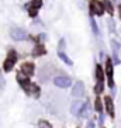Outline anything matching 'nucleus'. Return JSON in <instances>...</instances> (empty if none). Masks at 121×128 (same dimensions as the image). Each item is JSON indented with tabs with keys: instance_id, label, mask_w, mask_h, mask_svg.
<instances>
[{
	"instance_id": "1",
	"label": "nucleus",
	"mask_w": 121,
	"mask_h": 128,
	"mask_svg": "<svg viewBox=\"0 0 121 128\" xmlns=\"http://www.w3.org/2000/svg\"><path fill=\"white\" fill-rule=\"evenodd\" d=\"M16 60H17V55H16L14 51H10L7 55V58H6V60H4L3 64V69L4 72H10L13 69V66L16 65Z\"/></svg>"
},
{
	"instance_id": "2",
	"label": "nucleus",
	"mask_w": 121,
	"mask_h": 128,
	"mask_svg": "<svg viewBox=\"0 0 121 128\" xmlns=\"http://www.w3.org/2000/svg\"><path fill=\"white\" fill-rule=\"evenodd\" d=\"M54 84L56 87H60V89H66V87L72 86V80L66 76H56L54 79Z\"/></svg>"
},
{
	"instance_id": "3",
	"label": "nucleus",
	"mask_w": 121,
	"mask_h": 128,
	"mask_svg": "<svg viewBox=\"0 0 121 128\" xmlns=\"http://www.w3.org/2000/svg\"><path fill=\"white\" fill-rule=\"evenodd\" d=\"M10 37L14 40V41H24V40H27V32L24 30H21V28H13L12 31H10Z\"/></svg>"
},
{
	"instance_id": "4",
	"label": "nucleus",
	"mask_w": 121,
	"mask_h": 128,
	"mask_svg": "<svg viewBox=\"0 0 121 128\" xmlns=\"http://www.w3.org/2000/svg\"><path fill=\"white\" fill-rule=\"evenodd\" d=\"M106 75H107L108 86L113 87L114 86V80H113V62H111V59H106Z\"/></svg>"
},
{
	"instance_id": "5",
	"label": "nucleus",
	"mask_w": 121,
	"mask_h": 128,
	"mask_svg": "<svg viewBox=\"0 0 121 128\" xmlns=\"http://www.w3.org/2000/svg\"><path fill=\"white\" fill-rule=\"evenodd\" d=\"M42 6V0H32L27 7H28V13H30L31 17H35L38 13V8Z\"/></svg>"
},
{
	"instance_id": "6",
	"label": "nucleus",
	"mask_w": 121,
	"mask_h": 128,
	"mask_svg": "<svg viewBox=\"0 0 121 128\" xmlns=\"http://www.w3.org/2000/svg\"><path fill=\"white\" fill-rule=\"evenodd\" d=\"M90 8H92V13L96 16H102L104 13V7H103V3L97 2V0H92L90 2Z\"/></svg>"
},
{
	"instance_id": "7",
	"label": "nucleus",
	"mask_w": 121,
	"mask_h": 128,
	"mask_svg": "<svg viewBox=\"0 0 121 128\" xmlns=\"http://www.w3.org/2000/svg\"><path fill=\"white\" fill-rule=\"evenodd\" d=\"M84 93V84L83 82H76L75 84L72 86V96L73 97H79V96H82V94Z\"/></svg>"
},
{
	"instance_id": "8",
	"label": "nucleus",
	"mask_w": 121,
	"mask_h": 128,
	"mask_svg": "<svg viewBox=\"0 0 121 128\" xmlns=\"http://www.w3.org/2000/svg\"><path fill=\"white\" fill-rule=\"evenodd\" d=\"M21 72H23L26 76L34 75V64H31V62H26V64H23V66H21Z\"/></svg>"
},
{
	"instance_id": "9",
	"label": "nucleus",
	"mask_w": 121,
	"mask_h": 128,
	"mask_svg": "<svg viewBox=\"0 0 121 128\" xmlns=\"http://www.w3.org/2000/svg\"><path fill=\"white\" fill-rule=\"evenodd\" d=\"M104 104H106V110H107V113H108V116L114 117V103L111 100V97L104 98Z\"/></svg>"
},
{
	"instance_id": "10",
	"label": "nucleus",
	"mask_w": 121,
	"mask_h": 128,
	"mask_svg": "<svg viewBox=\"0 0 121 128\" xmlns=\"http://www.w3.org/2000/svg\"><path fill=\"white\" fill-rule=\"evenodd\" d=\"M58 56H59L60 59L64 60V62H65L66 65H69V66H72V65H73L72 59H70V58H69L68 55H66V54L64 52V51H59V52H58Z\"/></svg>"
},
{
	"instance_id": "11",
	"label": "nucleus",
	"mask_w": 121,
	"mask_h": 128,
	"mask_svg": "<svg viewBox=\"0 0 121 128\" xmlns=\"http://www.w3.org/2000/svg\"><path fill=\"white\" fill-rule=\"evenodd\" d=\"M96 78H97V82H103V79H104V72L100 65L96 66Z\"/></svg>"
},
{
	"instance_id": "12",
	"label": "nucleus",
	"mask_w": 121,
	"mask_h": 128,
	"mask_svg": "<svg viewBox=\"0 0 121 128\" xmlns=\"http://www.w3.org/2000/svg\"><path fill=\"white\" fill-rule=\"evenodd\" d=\"M103 7L107 10V13H108V14H113V13H114V8H113V6H111V3H110L108 0H106V2L103 3Z\"/></svg>"
},
{
	"instance_id": "13",
	"label": "nucleus",
	"mask_w": 121,
	"mask_h": 128,
	"mask_svg": "<svg viewBox=\"0 0 121 128\" xmlns=\"http://www.w3.org/2000/svg\"><path fill=\"white\" fill-rule=\"evenodd\" d=\"M38 128H52V125L49 124L48 121H45V120H41L40 122H38Z\"/></svg>"
},
{
	"instance_id": "14",
	"label": "nucleus",
	"mask_w": 121,
	"mask_h": 128,
	"mask_svg": "<svg viewBox=\"0 0 121 128\" xmlns=\"http://www.w3.org/2000/svg\"><path fill=\"white\" fill-rule=\"evenodd\" d=\"M80 106H82V103H80V102L73 103V104H72V108H70V111H72L73 114H78V110L80 108Z\"/></svg>"
},
{
	"instance_id": "15",
	"label": "nucleus",
	"mask_w": 121,
	"mask_h": 128,
	"mask_svg": "<svg viewBox=\"0 0 121 128\" xmlns=\"http://www.w3.org/2000/svg\"><path fill=\"white\" fill-rule=\"evenodd\" d=\"M103 87H104V84H103V82H97V84H96V87H94V92L97 94H100L103 92Z\"/></svg>"
},
{
	"instance_id": "16",
	"label": "nucleus",
	"mask_w": 121,
	"mask_h": 128,
	"mask_svg": "<svg viewBox=\"0 0 121 128\" xmlns=\"http://www.w3.org/2000/svg\"><path fill=\"white\" fill-rule=\"evenodd\" d=\"M35 49H37V51H35L34 55H44V54H45V49H44V46H42V45L37 46Z\"/></svg>"
},
{
	"instance_id": "17",
	"label": "nucleus",
	"mask_w": 121,
	"mask_h": 128,
	"mask_svg": "<svg viewBox=\"0 0 121 128\" xmlns=\"http://www.w3.org/2000/svg\"><path fill=\"white\" fill-rule=\"evenodd\" d=\"M94 104H96V110L100 113V111L103 110V107H102V102H100V98H98V97L96 98V103H94Z\"/></svg>"
},
{
	"instance_id": "18",
	"label": "nucleus",
	"mask_w": 121,
	"mask_h": 128,
	"mask_svg": "<svg viewBox=\"0 0 121 128\" xmlns=\"http://www.w3.org/2000/svg\"><path fill=\"white\" fill-rule=\"evenodd\" d=\"M92 28L94 31V34H98V28H97V24H96L94 20H92Z\"/></svg>"
},
{
	"instance_id": "19",
	"label": "nucleus",
	"mask_w": 121,
	"mask_h": 128,
	"mask_svg": "<svg viewBox=\"0 0 121 128\" xmlns=\"http://www.w3.org/2000/svg\"><path fill=\"white\" fill-rule=\"evenodd\" d=\"M108 26H110V31L114 32V23H113V20H108Z\"/></svg>"
},
{
	"instance_id": "20",
	"label": "nucleus",
	"mask_w": 121,
	"mask_h": 128,
	"mask_svg": "<svg viewBox=\"0 0 121 128\" xmlns=\"http://www.w3.org/2000/svg\"><path fill=\"white\" fill-rule=\"evenodd\" d=\"M94 121H93V120H90V121H89V122H87V127L86 128H94Z\"/></svg>"
},
{
	"instance_id": "21",
	"label": "nucleus",
	"mask_w": 121,
	"mask_h": 128,
	"mask_svg": "<svg viewBox=\"0 0 121 128\" xmlns=\"http://www.w3.org/2000/svg\"><path fill=\"white\" fill-rule=\"evenodd\" d=\"M118 12H120V17H121V6L118 7Z\"/></svg>"
},
{
	"instance_id": "22",
	"label": "nucleus",
	"mask_w": 121,
	"mask_h": 128,
	"mask_svg": "<svg viewBox=\"0 0 121 128\" xmlns=\"http://www.w3.org/2000/svg\"><path fill=\"white\" fill-rule=\"evenodd\" d=\"M0 84H2V79H0Z\"/></svg>"
}]
</instances>
